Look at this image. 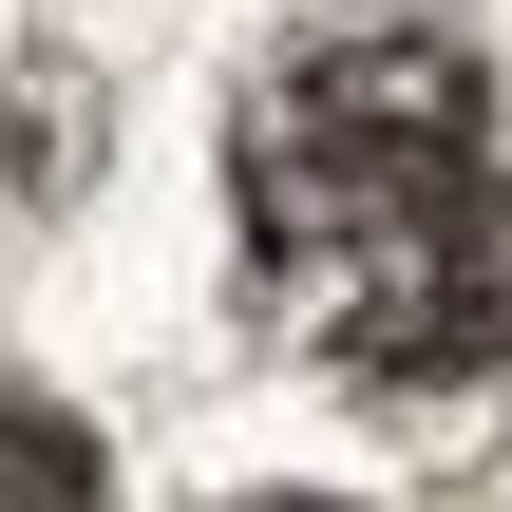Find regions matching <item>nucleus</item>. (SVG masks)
Instances as JSON below:
<instances>
[{
	"instance_id": "obj_1",
	"label": "nucleus",
	"mask_w": 512,
	"mask_h": 512,
	"mask_svg": "<svg viewBox=\"0 0 512 512\" xmlns=\"http://www.w3.org/2000/svg\"><path fill=\"white\" fill-rule=\"evenodd\" d=\"M247 266L342 380H494L512 361V152L456 38H304L247 133Z\"/></svg>"
},
{
	"instance_id": "obj_2",
	"label": "nucleus",
	"mask_w": 512,
	"mask_h": 512,
	"mask_svg": "<svg viewBox=\"0 0 512 512\" xmlns=\"http://www.w3.org/2000/svg\"><path fill=\"white\" fill-rule=\"evenodd\" d=\"M0 512H95V437L19 380H0Z\"/></svg>"
}]
</instances>
